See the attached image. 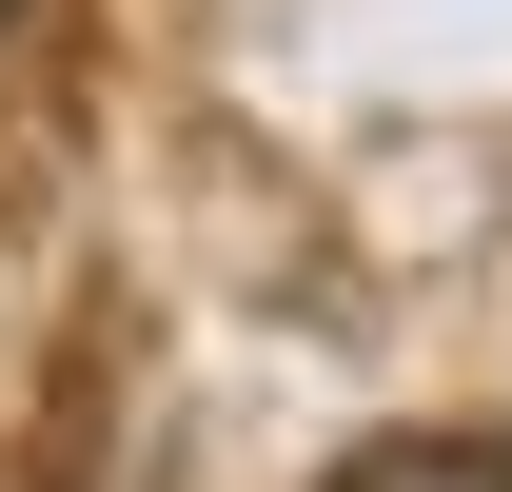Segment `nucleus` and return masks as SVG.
<instances>
[{
  "label": "nucleus",
  "instance_id": "nucleus-1",
  "mask_svg": "<svg viewBox=\"0 0 512 492\" xmlns=\"http://www.w3.org/2000/svg\"><path fill=\"white\" fill-rule=\"evenodd\" d=\"M335 492H512V453H473V433H375V453H335Z\"/></svg>",
  "mask_w": 512,
  "mask_h": 492
},
{
  "label": "nucleus",
  "instance_id": "nucleus-2",
  "mask_svg": "<svg viewBox=\"0 0 512 492\" xmlns=\"http://www.w3.org/2000/svg\"><path fill=\"white\" fill-rule=\"evenodd\" d=\"M0 60H20V0H0Z\"/></svg>",
  "mask_w": 512,
  "mask_h": 492
}]
</instances>
